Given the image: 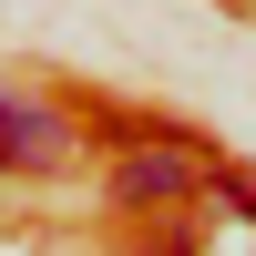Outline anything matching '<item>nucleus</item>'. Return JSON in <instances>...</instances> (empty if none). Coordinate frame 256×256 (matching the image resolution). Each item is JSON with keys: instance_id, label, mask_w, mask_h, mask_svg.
<instances>
[{"instance_id": "obj_2", "label": "nucleus", "mask_w": 256, "mask_h": 256, "mask_svg": "<svg viewBox=\"0 0 256 256\" xmlns=\"http://www.w3.org/2000/svg\"><path fill=\"white\" fill-rule=\"evenodd\" d=\"M62 154H72V123L52 102H20L0 82V164H62Z\"/></svg>"}, {"instance_id": "obj_1", "label": "nucleus", "mask_w": 256, "mask_h": 256, "mask_svg": "<svg viewBox=\"0 0 256 256\" xmlns=\"http://www.w3.org/2000/svg\"><path fill=\"white\" fill-rule=\"evenodd\" d=\"M195 184H205V154H184V144H134L113 164V205H184Z\"/></svg>"}]
</instances>
